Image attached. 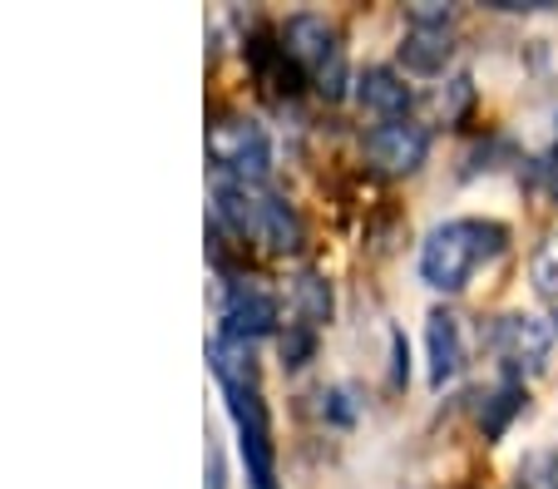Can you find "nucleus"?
Masks as SVG:
<instances>
[{
	"mask_svg": "<svg viewBox=\"0 0 558 489\" xmlns=\"http://www.w3.org/2000/svg\"><path fill=\"white\" fill-rule=\"evenodd\" d=\"M218 213L238 237H253L272 253L302 247V218L267 183H218Z\"/></svg>",
	"mask_w": 558,
	"mask_h": 489,
	"instance_id": "3",
	"label": "nucleus"
},
{
	"mask_svg": "<svg viewBox=\"0 0 558 489\" xmlns=\"http://www.w3.org/2000/svg\"><path fill=\"white\" fill-rule=\"evenodd\" d=\"M534 288L544 292L548 302H558V233L534 253Z\"/></svg>",
	"mask_w": 558,
	"mask_h": 489,
	"instance_id": "13",
	"label": "nucleus"
},
{
	"mask_svg": "<svg viewBox=\"0 0 558 489\" xmlns=\"http://www.w3.org/2000/svg\"><path fill=\"white\" fill-rule=\"evenodd\" d=\"M213 376H218V391L228 401L232 430H238V455H243L247 485L253 489H282L277 479V445H272V420H267V401H263V371L253 362V346H238V341H213L208 346Z\"/></svg>",
	"mask_w": 558,
	"mask_h": 489,
	"instance_id": "1",
	"label": "nucleus"
},
{
	"mask_svg": "<svg viewBox=\"0 0 558 489\" xmlns=\"http://www.w3.org/2000/svg\"><path fill=\"white\" fill-rule=\"evenodd\" d=\"M554 341L558 331L548 321L529 317V311H509V317H495L485 331V346L495 352L499 371L509 381H529V376H544L548 362H554Z\"/></svg>",
	"mask_w": 558,
	"mask_h": 489,
	"instance_id": "5",
	"label": "nucleus"
},
{
	"mask_svg": "<svg viewBox=\"0 0 558 489\" xmlns=\"http://www.w3.org/2000/svg\"><path fill=\"white\" fill-rule=\"evenodd\" d=\"M509 228L495 218H450V223L430 228L421 243V282L435 292H464L480 267L505 257Z\"/></svg>",
	"mask_w": 558,
	"mask_h": 489,
	"instance_id": "2",
	"label": "nucleus"
},
{
	"mask_svg": "<svg viewBox=\"0 0 558 489\" xmlns=\"http://www.w3.org/2000/svg\"><path fill=\"white\" fill-rule=\"evenodd\" d=\"M450 30H454L450 5H435V0L411 5V25H405V45H401L405 70H415V75L445 70V60H450Z\"/></svg>",
	"mask_w": 558,
	"mask_h": 489,
	"instance_id": "8",
	"label": "nucleus"
},
{
	"mask_svg": "<svg viewBox=\"0 0 558 489\" xmlns=\"http://www.w3.org/2000/svg\"><path fill=\"white\" fill-rule=\"evenodd\" d=\"M544 475H548V489H558V450L544 455Z\"/></svg>",
	"mask_w": 558,
	"mask_h": 489,
	"instance_id": "16",
	"label": "nucleus"
},
{
	"mask_svg": "<svg viewBox=\"0 0 558 489\" xmlns=\"http://www.w3.org/2000/svg\"><path fill=\"white\" fill-rule=\"evenodd\" d=\"M292 327H302V331H322L331 321V288L322 282V272H302L292 282Z\"/></svg>",
	"mask_w": 558,
	"mask_h": 489,
	"instance_id": "12",
	"label": "nucleus"
},
{
	"mask_svg": "<svg viewBox=\"0 0 558 489\" xmlns=\"http://www.w3.org/2000/svg\"><path fill=\"white\" fill-rule=\"evenodd\" d=\"M282 50L292 54V64L312 80L316 89L327 99H341L351 85V70H347V45H341V30L327 21V15H292L282 25Z\"/></svg>",
	"mask_w": 558,
	"mask_h": 489,
	"instance_id": "4",
	"label": "nucleus"
},
{
	"mask_svg": "<svg viewBox=\"0 0 558 489\" xmlns=\"http://www.w3.org/2000/svg\"><path fill=\"white\" fill-rule=\"evenodd\" d=\"M425 346H430V386L454 381V376H460V366H464L460 317H450V311H430V327H425Z\"/></svg>",
	"mask_w": 558,
	"mask_h": 489,
	"instance_id": "11",
	"label": "nucleus"
},
{
	"mask_svg": "<svg viewBox=\"0 0 558 489\" xmlns=\"http://www.w3.org/2000/svg\"><path fill=\"white\" fill-rule=\"evenodd\" d=\"M538 183H544V193L558 203V144L544 154V159H538Z\"/></svg>",
	"mask_w": 558,
	"mask_h": 489,
	"instance_id": "14",
	"label": "nucleus"
},
{
	"mask_svg": "<svg viewBox=\"0 0 558 489\" xmlns=\"http://www.w3.org/2000/svg\"><path fill=\"white\" fill-rule=\"evenodd\" d=\"M554 331H558V317H554Z\"/></svg>",
	"mask_w": 558,
	"mask_h": 489,
	"instance_id": "17",
	"label": "nucleus"
},
{
	"mask_svg": "<svg viewBox=\"0 0 558 489\" xmlns=\"http://www.w3.org/2000/svg\"><path fill=\"white\" fill-rule=\"evenodd\" d=\"M430 154V129L415 119H390V124L366 129V159L380 173H415Z\"/></svg>",
	"mask_w": 558,
	"mask_h": 489,
	"instance_id": "9",
	"label": "nucleus"
},
{
	"mask_svg": "<svg viewBox=\"0 0 558 489\" xmlns=\"http://www.w3.org/2000/svg\"><path fill=\"white\" fill-rule=\"evenodd\" d=\"M208 159L218 169V183H267L272 144L253 119H218L208 129Z\"/></svg>",
	"mask_w": 558,
	"mask_h": 489,
	"instance_id": "6",
	"label": "nucleus"
},
{
	"mask_svg": "<svg viewBox=\"0 0 558 489\" xmlns=\"http://www.w3.org/2000/svg\"><path fill=\"white\" fill-rule=\"evenodd\" d=\"M277 331V297L253 282V277H232L228 292H222V341H238V346H253V341L272 337Z\"/></svg>",
	"mask_w": 558,
	"mask_h": 489,
	"instance_id": "7",
	"label": "nucleus"
},
{
	"mask_svg": "<svg viewBox=\"0 0 558 489\" xmlns=\"http://www.w3.org/2000/svg\"><path fill=\"white\" fill-rule=\"evenodd\" d=\"M356 105L366 109V114H376L380 124H390V119H411L415 89L405 85L396 70H386V64H371L366 75L356 80Z\"/></svg>",
	"mask_w": 558,
	"mask_h": 489,
	"instance_id": "10",
	"label": "nucleus"
},
{
	"mask_svg": "<svg viewBox=\"0 0 558 489\" xmlns=\"http://www.w3.org/2000/svg\"><path fill=\"white\" fill-rule=\"evenodd\" d=\"M208 489H222V455L208 450Z\"/></svg>",
	"mask_w": 558,
	"mask_h": 489,
	"instance_id": "15",
	"label": "nucleus"
}]
</instances>
